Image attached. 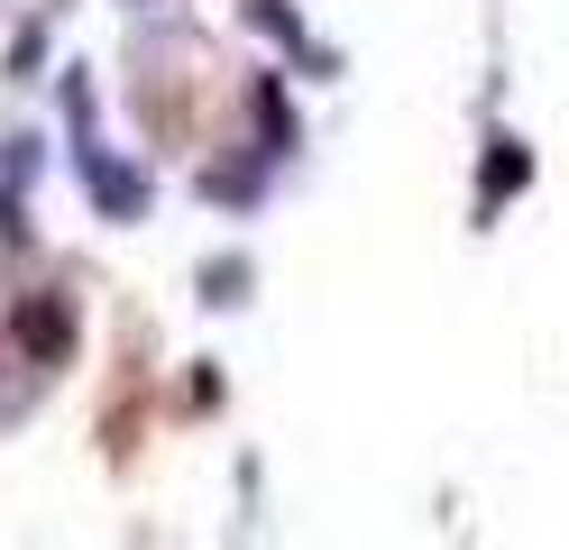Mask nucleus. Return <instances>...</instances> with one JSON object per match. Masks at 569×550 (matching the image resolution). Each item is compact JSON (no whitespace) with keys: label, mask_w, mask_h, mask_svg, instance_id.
Returning <instances> with one entry per match:
<instances>
[{"label":"nucleus","mask_w":569,"mask_h":550,"mask_svg":"<svg viewBox=\"0 0 569 550\" xmlns=\"http://www.w3.org/2000/svg\"><path fill=\"white\" fill-rule=\"evenodd\" d=\"M19 340L38 349V358H64V303H28L19 312Z\"/></svg>","instance_id":"obj_1"}]
</instances>
